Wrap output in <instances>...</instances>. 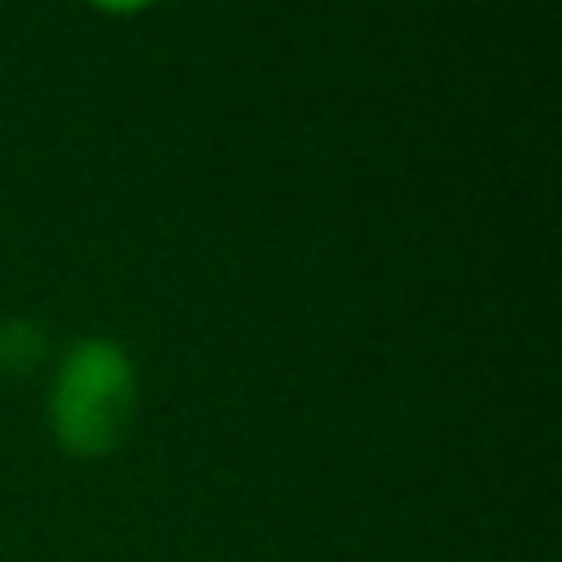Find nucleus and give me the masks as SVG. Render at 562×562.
<instances>
[{
    "label": "nucleus",
    "mask_w": 562,
    "mask_h": 562,
    "mask_svg": "<svg viewBox=\"0 0 562 562\" xmlns=\"http://www.w3.org/2000/svg\"><path fill=\"white\" fill-rule=\"evenodd\" d=\"M136 408V373L114 338H83L66 351L53 378V435L75 457L110 452Z\"/></svg>",
    "instance_id": "obj_1"
},
{
    "label": "nucleus",
    "mask_w": 562,
    "mask_h": 562,
    "mask_svg": "<svg viewBox=\"0 0 562 562\" xmlns=\"http://www.w3.org/2000/svg\"><path fill=\"white\" fill-rule=\"evenodd\" d=\"M40 347H44V338H40L35 325H26V321H4V325H0V373L26 369L31 360H40Z\"/></svg>",
    "instance_id": "obj_2"
},
{
    "label": "nucleus",
    "mask_w": 562,
    "mask_h": 562,
    "mask_svg": "<svg viewBox=\"0 0 562 562\" xmlns=\"http://www.w3.org/2000/svg\"><path fill=\"white\" fill-rule=\"evenodd\" d=\"M101 4H110V9H132V4H145V0H101Z\"/></svg>",
    "instance_id": "obj_3"
}]
</instances>
